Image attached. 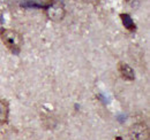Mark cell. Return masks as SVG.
Instances as JSON below:
<instances>
[{"label": "cell", "mask_w": 150, "mask_h": 140, "mask_svg": "<svg viewBox=\"0 0 150 140\" xmlns=\"http://www.w3.org/2000/svg\"><path fill=\"white\" fill-rule=\"evenodd\" d=\"M0 38L4 45L12 53H18L21 51L23 45V37L19 31L14 29H0Z\"/></svg>", "instance_id": "obj_1"}, {"label": "cell", "mask_w": 150, "mask_h": 140, "mask_svg": "<svg viewBox=\"0 0 150 140\" xmlns=\"http://www.w3.org/2000/svg\"><path fill=\"white\" fill-rule=\"evenodd\" d=\"M45 13L49 20L53 22H60L66 15V9L61 1H51L45 7Z\"/></svg>", "instance_id": "obj_2"}, {"label": "cell", "mask_w": 150, "mask_h": 140, "mask_svg": "<svg viewBox=\"0 0 150 140\" xmlns=\"http://www.w3.org/2000/svg\"><path fill=\"white\" fill-rule=\"evenodd\" d=\"M129 138L131 140H150L148 125L143 122L133 124L129 129Z\"/></svg>", "instance_id": "obj_3"}, {"label": "cell", "mask_w": 150, "mask_h": 140, "mask_svg": "<svg viewBox=\"0 0 150 140\" xmlns=\"http://www.w3.org/2000/svg\"><path fill=\"white\" fill-rule=\"evenodd\" d=\"M118 71L120 74V76L125 79V80H129L133 82L135 79V72L129 64H127L126 62H119L118 63Z\"/></svg>", "instance_id": "obj_4"}, {"label": "cell", "mask_w": 150, "mask_h": 140, "mask_svg": "<svg viewBox=\"0 0 150 140\" xmlns=\"http://www.w3.org/2000/svg\"><path fill=\"white\" fill-rule=\"evenodd\" d=\"M9 120V105L8 101L0 99V124H6Z\"/></svg>", "instance_id": "obj_5"}, {"label": "cell", "mask_w": 150, "mask_h": 140, "mask_svg": "<svg viewBox=\"0 0 150 140\" xmlns=\"http://www.w3.org/2000/svg\"><path fill=\"white\" fill-rule=\"evenodd\" d=\"M120 18H121V22H122L124 27H125L128 31H131V32L136 31V25H135V23H134V21H133V18H131L129 14L122 13V14H120Z\"/></svg>", "instance_id": "obj_6"}, {"label": "cell", "mask_w": 150, "mask_h": 140, "mask_svg": "<svg viewBox=\"0 0 150 140\" xmlns=\"http://www.w3.org/2000/svg\"><path fill=\"white\" fill-rule=\"evenodd\" d=\"M115 140H122V138H121V137H117V138H115Z\"/></svg>", "instance_id": "obj_7"}]
</instances>
